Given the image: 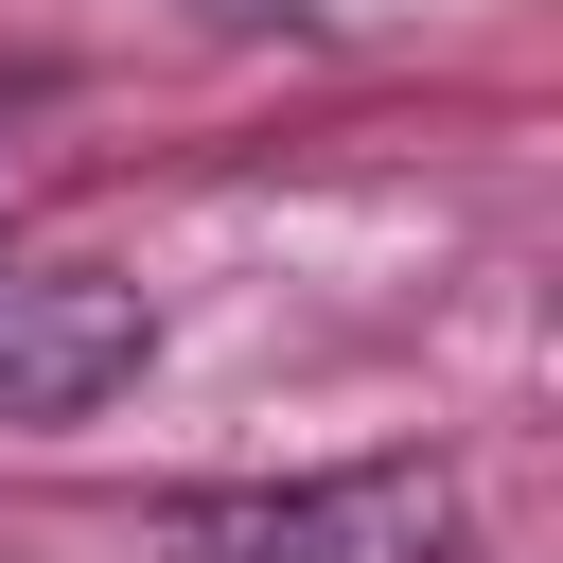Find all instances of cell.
Wrapping results in <instances>:
<instances>
[{
  "label": "cell",
  "mask_w": 563,
  "mask_h": 563,
  "mask_svg": "<svg viewBox=\"0 0 563 563\" xmlns=\"http://www.w3.org/2000/svg\"><path fill=\"white\" fill-rule=\"evenodd\" d=\"M158 369V299L123 264H18L0 246V422H106Z\"/></svg>",
  "instance_id": "7a4b0ae2"
},
{
  "label": "cell",
  "mask_w": 563,
  "mask_h": 563,
  "mask_svg": "<svg viewBox=\"0 0 563 563\" xmlns=\"http://www.w3.org/2000/svg\"><path fill=\"white\" fill-rule=\"evenodd\" d=\"M176 563H457V475L440 457H334L264 493H176Z\"/></svg>",
  "instance_id": "6da1fadb"
}]
</instances>
